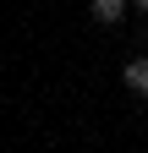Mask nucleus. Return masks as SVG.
Masks as SVG:
<instances>
[{
    "mask_svg": "<svg viewBox=\"0 0 148 153\" xmlns=\"http://www.w3.org/2000/svg\"><path fill=\"white\" fill-rule=\"evenodd\" d=\"M121 76H126V88H132V93H143V99H148V55H143V60H132Z\"/></svg>",
    "mask_w": 148,
    "mask_h": 153,
    "instance_id": "nucleus-1",
    "label": "nucleus"
},
{
    "mask_svg": "<svg viewBox=\"0 0 148 153\" xmlns=\"http://www.w3.org/2000/svg\"><path fill=\"white\" fill-rule=\"evenodd\" d=\"M121 11H126V0H93V16H99V22H121Z\"/></svg>",
    "mask_w": 148,
    "mask_h": 153,
    "instance_id": "nucleus-2",
    "label": "nucleus"
},
{
    "mask_svg": "<svg viewBox=\"0 0 148 153\" xmlns=\"http://www.w3.org/2000/svg\"><path fill=\"white\" fill-rule=\"evenodd\" d=\"M137 6H143V11H148V0H137Z\"/></svg>",
    "mask_w": 148,
    "mask_h": 153,
    "instance_id": "nucleus-3",
    "label": "nucleus"
}]
</instances>
